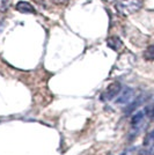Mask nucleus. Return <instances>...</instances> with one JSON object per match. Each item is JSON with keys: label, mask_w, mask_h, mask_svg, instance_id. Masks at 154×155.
Segmentation results:
<instances>
[{"label": "nucleus", "mask_w": 154, "mask_h": 155, "mask_svg": "<svg viewBox=\"0 0 154 155\" xmlns=\"http://www.w3.org/2000/svg\"><path fill=\"white\" fill-rule=\"evenodd\" d=\"M105 1H114V0H105Z\"/></svg>", "instance_id": "12"}, {"label": "nucleus", "mask_w": 154, "mask_h": 155, "mask_svg": "<svg viewBox=\"0 0 154 155\" xmlns=\"http://www.w3.org/2000/svg\"><path fill=\"white\" fill-rule=\"evenodd\" d=\"M133 95H135L133 89L126 87V88L121 93V95H119L118 98L116 100V102H117L118 104H128L129 102H131V101H132Z\"/></svg>", "instance_id": "2"}, {"label": "nucleus", "mask_w": 154, "mask_h": 155, "mask_svg": "<svg viewBox=\"0 0 154 155\" xmlns=\"http://www.w3.org/2000/svg\"><path fill=\"white\" fill-rule=\"evenodd\" d=\"M144 111H138L136 115H133L132 117V119H131V124L133 125V126H137V125H139V124L142 122V119H144Z\"/></svg>", "instance_id": "6"}, {"label": "nucleus", "mask_w": 154, "mask_h": 155, "mask_svg": "<svg viewBox=\"0 0 154 155\" xmlns=\"http://www.w3.org/2000/svg\"><path fill=\"white\" fill-rule=\"evenodd\" d=\"M12 4V0H0V12H6Z\"/></svg>", "instance_id": "8"}, {"label": "nucleus", "mask_w": 154, "mask_h": 155, "mask_svg": "<svg viewBox=\"0 0 154 155\" xmlns=\"http://www.w3.org/2000/svg\"><path fill=\"white\" fill-rule=\"evenodd\" d=\"M144 57L147 60H154V45H149L144 52Z\"/></svg>", "instance_id": "7"}, {"label": "nucleus", "mask_w": 154, "mask_h": 155, "mask_svg": "<svg viewBox=\"0 0 154 155\" xmlns=\"http://www.w3.org/2000/svg\"><path fill=\"white\" fill-rule=\"evenodd\" d=\"M131 154H132V152H131V149H130V150H125V152H123L121 155H131Z\"/></svg>", "instance_id": "9"}, {"label": "nucleus", "mask_w": 154, "mask_h": 155, "mask_svg": "<svg viewBox=\"0 0 154 155\" xmlns=\"http://www.w3.org/2000/svg\"><path fill=\"white\" fill-rule=\"evenodd\" d=\"M148 138H149L151 140H153V141H154V130L152 131V132H151V133H149V136H148Z\"/></svg>", "instance_id": "10"}, {"label": "nucleus", "mask_w": 154, "mask_h": 155, "mask_svg": "<svg viewBox=\"0 0 154 155\" xmlns=\"http://www.w3.org/2000/svg\"><path fill=\"white\" fill-rule=\"evenodd\" d=\"M119 91H121V84L119 82H114L108 87V89L105 91V97L108 100H112L114 97L119 94Z\"/></svg>", "instance_id": "3"}, {"label": "nucleus", "mask_w": 154, "mask_h": 155, "mask_svg": "<svg viewBox=\"0 0 154 155\" xmlns=\"http://www.w3.org/2000/svg\"><path fill=\"white\" fill-rule=\"evenodd\" d=\"M142 6V0H118L117 11L123 15H130L139 11Z\"/></svg>", "instance_id": "1"}, {"label": "nucleus", "mask_w": 154, "mask_h": 155, "mask_svg": "<svg viewBox=\"0 0 154 155\" xmlns=\"http://www.w3.org/2000/svg\"><path fill=\"white\" fill-rule=\"evenodd\" d=\"M16 11H19L20 13H26V14L35 13L34 7H32L29 2H27V1H19V2L16 4Z\"/></svg>", "instance_id": "4"}, {"label": "nucleus", "mask_w": 154, "mask_h": 155, "mask_svg": "<svg viewBox=\"0 0 154 155\" xmlns=\"http://www.w3.org/2000/svg\"><path fill=\"white\" fill-rule=\"evenodd\" d=\"M2 29H4V25H2V21L0 20V32L2 31Z\"/></svg>", "instance_id": "11"}, {"label": "nucleus", "mask_w": 154, "mask_h": 155, "mask_svg": "<svg viewBox=\"0 0 154 155\" xmlns=\"http://www.w3.org/2000/svg\"><path fill=\"white\" fill-rule=\"evenodd\" d=\"M107 44H108V46H109L110 49H112V50H115V51H119V50L123 49L122 41L118 38L117 36L110 37V38L107 41Z\"/></svg>", "instance_id": "5"}]
</instances>
